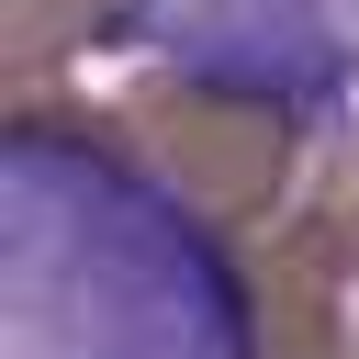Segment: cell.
Returning a JSON list of instances; mask_svg holds the SVG:
<instances>
[{"mask_svg":"<svg viewBox=\"0 0 359 359\" xmlns=\"http://www.w3.org/2000/svg\"><path fill=\"white\" fill-rule=\"evenodd\" d=\"M269 236L359 269V135H325V146H314V168H303V191H292V213H280Z\"/></svg>","mask_w":359,"mask_h":359,"instance_id":"obj_3","label":"cell"},{"mask_svg":"<svg viewBox=\"0 0 359 359\" xmlns=\"http://www.w3.org/2000/svg\"><path fill=\"white\" fill-rule=\"evenodd\" d=\"M0 359H269L236 236L101 112L11 101L0 146Z\"/></svg>","mask_w":359,"mask_h":359,"instance_id":"obj_1","label":"cell"},{"mask_svg":"<svg viewBox=\"0 0 359 359\" xmlns=\"http://www.w3.org/2000/svg\"><path fill=\"white\" fill-rule=\"evenodd\" d=\"M101 45H146L180 79L280 101L303 123L359 112V0H101Z\"/></svg>","mask_w":359,"mask_h":359,"instance_id":"obj_2","label":"cell"}]
</instances>
